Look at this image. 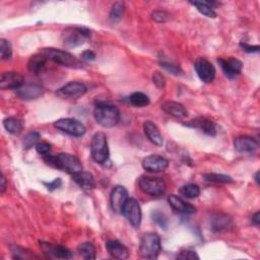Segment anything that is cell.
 Segmentation results:
<instances>
[{"label": "cell", "instance_id": "6da1fadb", "mask_svg": "<svg viewBox=\"0 0 260 260\" xmlns=\"http://www.w3.org/2000/svg\"><path fill=\"white\" fill-rule=\"evenodd\" d=\"M44 160L47 165L62 170L70 175L76 174L82 171V165L80 160L73 154L70 153H59L57 155L46 154L44 155Z\"/></svg>", "mask_w": 260, "mask_h": 260}, {"label": "cell", "instance_id": "7a4b0ae2", "mask_svg": "<svg viewBox=\"0 0 260 260\" xmlns=\"http://www.w3.org/2000/svg\"><path fill=\"white\" fill-rule=\"evenodd\" d=\"M93 115L98 124L105 128H112L120 121V111L116 106L109 103H98Z\"/></svg>", "mask_w": 260, "mask_h": 260}, {"label": "cell", "instance_id": "3957f363", "mask_svg": "<svg viewBox=\"0 0 260 260\" xmlns=\"http://www.w3.org/2000/svg\"><path fill=\"white\" fill-rule=\"evenodd\" d=\"M41 53L45 55L48 60H51L54 63H57L59 65L70 67V68L81 67V63L79 62V60L67 51L55 49V48H44Z\"/></svg>", "mask_w": 260, "mask_h": 260}, {"label": "cell", "instance_id": "277c9868", "mask_svg": "<svg viewBox=\"0 0 260 260\" xmlns=\"http://www.w3.org/2000/svg\"><path fill=\"white\" fill-rule=\"evenodd\" d=\"M90 38V30L81 26H70L63 30L62 42L67 48H75L83 45Z\"/></svg>", "mask_w": 260, "mask_h": 260}, {"label": "cell", "instance_id": "5b68a950", "mask_svg": "<svg viewBox=\"0 0 260 260\" xmlns=\"http://www.w3.org/2000/svg\"><path fill=\"white\" fill-rule=\"evenodd\" d=\"M160 238L155 233H146L142 236L139 245V254L145 259H154L160 252Z\"/></svg>", "mask_w": 260, "mask_h": 260}, {"label": "cell", "instance_id": "8992f818", "mask_svg": "<svg viewBox=\"0 0 260 260\" xmlns=\"http://www.w3.org/2000/svg\"><path fill=\"white\" fill-rule=\"evenodd\" d=\"M90 152L92 159L98 164H104L109 158V146L107 136L103 132H96L91 137Z\"/></svg>", "mask_w": 260, "mask_h": 260}, {"label": "cell", "instance_id": "52a82bcc", "mask_svg": "<svg viewBox=\"0 0 260 260\" xmlns=\"http://www.w3.org/2000/svg\"><path fill=\"white\" fill-rule=\"evenodd\" d=\"M54 127L64 133H67L75 137H80L84 135L86 132L85 126L78 120L72 118L59 119L54 122Z\"/></svg>", "mask_w": 260, "mask_h": 260}, {"label": "cell", "instance_id": "ba28073f", "mask_svg": "<svg viewBox=\"0 0 260 260\" xmlns=\"http://www.w3.org/2000/svg\"><path fill=\"white\" fill-rule=\"evenodd\" d=\"M140 189L151 196H160L166 192V182L161 178L142 176L139 179Z\"/></svg>", "mask_w": 260, "mask_h": 260}, {"label": "cell", "instance_id": "9c48e42d", "mask_svg": "<svg viewBox=\"0 0 260 260\" xmlns=\"http://www.w3.org/2000/svg\"><path fill=\"white\" fill-rule=\"evenodd\" d=\"M121 213L127 218L133 228H139L141 223L142 213L138 201L134 198H128L125 202Z\"/></svg>", "mask_w": 260, "mask_h": 260}, {"label": "cell", "instance_id": "30bf717a", "mask_svg": "<svg viewBox=\"0 0 260 260\" xmlns=\"http://www.w3.org/2000/svg\"><path fill=\"white\" fill-rule=\"evenodd\" d=\"M87 91L84 83L79 81H70L57 90V94L64 99H77Z\"/></svg>", "mask_w": 260, "mask_h": 260}, {"label": "cell", "instance_id": "8fae6325", "mask_svg": "<svg viewBox=\"0 0 260 260\" xmlns=\"http://www.w3.org/2000/svg\"><path fill=\"white\" fill-rule=\"evenodd\" d=\"M194 69L198 75V77L201 79V81L205 83L211 82L215 77V68L214 66L206 59L199 58L194 63Z\"/></svg>", "mask_w": 260, "mask_h": 260}, {"label": "cell", "instance_id": "7c38bea8", "mask_svg": "<svg viewBox=\"0 0 260 260\" xmlns=\"http://www.w3.org/2000/svg\"><path fill=\"white\" fill-rule=\"evenodd\" d=\"M128 198V191L124 186H115L110 194V203L112 210L116 213H121L122 208Z\"/></svg>", "mask_w": 260, "mask_h": 260}, {"label": "cell", "instance_id": "4fadbf2b", "mask_svg": "<svg viewBox=\"0 0 260 260\" xmlns=\"http://www.w3.org/2000/svg\"><path fill=\"white\" fill-rule=\"evenodd\" d=\"M218 64L220 65L224 75L229 78H235L242 72L243 69V63L234 57L230 58H218L217 59Z\"/></svg>", "mask_w": 260, "mask_h": 260}, {"label": "cell", "instance_id": "5bb4252c", "mask_svg": "<svg viewBox=\"0 0 260 260\" xmlns=\"http://www.w3.org/2000/svg\"><path fill=\"white\" fill-rule=\"evenodd\" d=\"M142 167L145 171L151 173H158L165 171L169 167V161L167 158L156 154H150L143 158Z\"/></svg>", "mask_w": 260, "mask_h": 260}, {"label": "cell", "instance_id": "9a60e30c", "mask_svg": "<svg viewBox=\"0 0 260 260\" xmlns=\"http://www.w3.org/2000/svg\"><path fill=\"white\" fill-rule=\"evenodd\" d=\"M258 145V141L255 138L247 135L238 136L234 140L235 149L243 154L254 153L257 150Z\"/></svg>", "mask_w": 260, "mask_h": 260}, {"label": "cell", "instance_id": "2e32d148", "mask_svg": "<svg viewBox=\"0 0 260 260\" xmlns=\"http://www.w3.org/2000/svg\"><path fill=\"white\" fill-rule=\"evenodd\" d=\"M23 85V76L14 71L3 72L0 78L1 89H17Z\"/></svg>", "mask_w": 260, "mask_h": 260}, {"label": "cell", "instance_id": "e0dca14e", "mask_svg": "<svg viewBox=\"0 0 260 260\" xmlns=\"http://www.w3.org/2000/svg\"><path fill=\"white\" fill-rule=\"evenodd\" d=\"M40 245L45 253H47L49 256H52L54 258L70 259L72 257L71 251L64 246L55 245V244L46 243V242H40Z\"/></svg>", "mask_w": 260, "mask_h": 260}, {"label": "cell", "instance_id": "ac0fdd59", "mask_svg": "<svg viewBox=\"0 0 260 260\" xmlns=\"http://www.w3.org/2000/svg\"><path fill=\"white\" fill-rule=\"evenodd\" d=\"M43 88L38 84H23L16 89L18 98L24 101H31L40 98L43 94Z\"/></svg>", "mask_w": 260, "mask_h": 260}, {"label": "cell", "instance_id": "d6986e66", "mask_svg": "<svg viewBox=\"0 0 260 260\" xmlns=\"http://www.w3.org/2000/svg\"><path fill=\"white\" fill-rule=\"evenodd\" d=\"M106 248L109 254L116 259H127L129 257L128 248L118 240H109L106 243Z\"/></svg>", "mask_w": 260, "mask_h": 260}, {"label": "cell", "instance_id": "ffe728a7", "mask_svg": "<svg viewBox=\"0 0 260 260\" xmlns=\"http://www.w3.org/2000/svg\"><path fill=\"white\" fill-rule=\"evenodd\" d=\"M186 126L192 127V128H197V129L201 130L202 132H204L205 134L210 135V136H214L216 134V127H215L214 122L207 118H203V117L196 118V119L190 121L189 123H187Z\"/></svg>", "mask_w": 260, "mask_h": 260}, {"label": "cell", "instance_id": "44dd1931", "mask_svg": "<svg viewBox=\"0 0 260 260\" xmlns=\"http://www.w3.org/2000/svg\"><path fill=\"white\" fill-rule=\"evenodd\" d=\"M168 202H169L170 206L178 212L187 213V214H191V213L196 212V207L195 206L186 202L181 197H179L175 194H171V195L168 196Z\"/></svg>", "mask_w": 260, "mask_h": 260}, {"label": "cell", "instance_id": "7402d4cb", "mask_svg": "<svg viewBox=\"0 0 260 260\" xmlns=\"http://www.w3.org/2000/svg\"><path fill=\"white\" fill-rule=\"evenodd\" d=\"M161 110L165 113H167L168 115L178 118V119H183V118L187 117V115H188L185 107L182 104H180L178 102H174V101H167V102L162 103Z\"/></svg>", "mask_w": 260, "mask_h": 260}, {"label": "cell", "instance_id": "603a6c76", "mask_svg": "<svg viewBox=\"0 0 260 260\" xmlns=\"http://www.w3.org/2000/svg\"><path fill=\"white\" fill-rule=\"evenodd\" d=\"M210 226L214 233L226 231L232 226V218L224 213H215L210 218Z\"/></svg>", "mask_w": 260, "mask_h": 260}, {"label": "cell", "instance_id": "cb8c5ba5", "mask_svg": "<svg viewBox=\"0 0 260 260\" xmlns=\"http://www.w3.org/2000/svg\"><path fill=\"white\" fill-rule=\"evenodd\" d=\"M143 130L144 133L146 135V137L148 138V140L153 143L156 146H161L164 143V138L160 134L159 129L157 128V126L151 122V121H145L143 124Z\"/></svg>", "mask_w": 260, "mask_h": 260}, {"label": "cell", "instance_id": "d4e9b609", "mask_svg": "<svg viewBox=\"0 0 260 260\" xmlns=\"http://www.w3.org/2000/svg\"><path fill=\"white\" fill-rule=\"evenodd\" d=\"M71 176H72V180L83 190H90V189L94 188V186H95L94 178L88 172L80 171Z\"/></svg>", "mask_w": 260, "mask_h": 260}, {"label": "cell", "instance_id": "484cf974", "mask_svg": "<svg viewBox=\"0 0 260 260\" xmlns=\"http://www.w3.org/2000/svg\"><path fill=\"white\" fill-rule=\"evenodd\" d=\"M47 61H48V59H47L46 56L43 55L42 53L32 55V56L29 58L28 62H27V69H28L31 73L38 75V74L42 73V72L45 70Z\"/></svg>", "mask_w": 260, "mask_h": 260}, {"label": "cell", "instance_id": "4316f807", "mask_svg": "<svg viewBox=\"0 0 260 260\" xmlns=\"http://www.w3.org/2000/svg\"><path fill=\"white\" fill-rule=\"evenodd\" d=\"M192 5L196 7V9L203 15L214 18L216 17V13L214 11L215 5H217L216 2H210V1H192L190 2Z\"/></svg>", "mask_w": 260, "mask_h": 260}, {"label": "cell", "instance_id": "83f0119b", "mask_svg": "<svg viewBox=\"0 0 260 260\" xmlns=\"http://www.w3.org/2000/svg\"><path fill=\"white\" fill-rule=\"evenodd\" d=\"M3 126L7 132L17 135L22 131V123L19 119L14 117H8L3 120Z\"/></svg>", "mask_w": 260, "mask_h": 260}, {"label": "cell", "instance_id": "f1b7e54d", "mask_svg": "<svg viewBox=\"0 0 260 260\" xmlns=\"http://www.w3.org/2000/svg\"><path fill=\"white\" fill-rule=\"evenodd\" d=\"M129 103L133 106V107H137V108H143L149 105L150 101L149 98L140 91H136L133 92L132 94H130L129 96Z\"/></svg>", "mask_w": 260, "mask_h": 260}, {"label": "cell", "instance_id": "f546056e", "mask_svg": "<svg viewBox=\"0 0 260 260\" xmlns=\"http://www.w3.org/2000/svg\"><path fill=\"white\" fill-rule=\"evenodd\" d=\"M179 192L184 197L189 198V199H193V198H196V197H198L200 195V188L196 184L188 183V184L183 185L179 189Z\"/></svg>", "mask_w": 260, "mask_h": 260}, {"label": "cell", "instance_id": "4dcf8cb0", "mask_svg": "<svg viewBox=\"0 0 260 260\" xmlns=\"http://www.w3.org/2000/svg\"><path fill=\"white\" fill-rule=\"evenodd\" d=\"M77 252L84 259H94L95 258V248L90 242H85L77 247Z\"/></svg>", "mask_w": 260, "mask_h": 260}, {"label": "cell", "instance_id": "1f68e13d", "mask_svg": "<svg viewBox=\"0 0 260 260\" xmlns=\"http://www.w3.org/2000/svg\"><path fill=\"white\" fill-rule=\"evenodd\" d=\"M203 178L205 181L207 182H212V183H232L233 179L232 177L228 176V175H223V174H215V173H208V174H204Z\"/></svg>", "mask_w": 260, "mask_h": 260}, {"label": "cell", "instance_id": "d6a6232c", "mask_svg": "<svg viewBox=\"0 0 260 260\" xmlns=\"http://www.w3.org/2000/svg\"><path fill=\"white\" fill-rule=\"evenodd\" d=\"M124 10H125V6L123 2H115L110 11V16H109L110 19L113 22L120 20L121 17L123 16Z\"/></svg>", "mask_w": 260, "mask_h": 260}, {"label": "cell", "instance_id": "836d02e7", "mask_svg": "<svg viewBox=\"0 0 260 260\" xmlns=\"http://www.w3.org/2000/svg\"><path fill=\"white\" fill-rule=\"evenodd\" d=\"M0 54L1 59L3 60H10L12 57V47L9 41L5 39L0 40Z\"/></svg>", "mask_w": 260, "mask_h": 260}, {"label": "cell", "instance_id": "e575fe53", "mask_svg": "<svg viewBox=\"0 0 260 260\" xmlns=\"http://www.w3.org/2000/svg\"><path fill=\"white\" fill-rule=\"evenodd\" d=\"M41 135L39 132H36V131H32V132H29L27 133L25 136H24V139H23V147L25 149H29L31 148L34 145H37L39 143V139H40Z\"/></svg>", "mask_w": 260, "mask_h": 260}, {"label": "cell", "instance_id": "d590c367", "mask_svg": "<svg viewBox=\"0 0 260 260\" xmlns=\"http://www.w3.org/2000/svg\"><path fill=\"white\" fill-rule=\"evenodd\" d=\"M151 218H152V220L155 222V223H157L161 229H167L168 228V220H167V218H166V216L161 213V212H159L158 210H154V211H152L151 212Z\"/></svg>", "mask_w": 260, "mask_h": 260}, {"label": "cell", "instance_id": "8d00e7d4", "mask_svg": "<svg viewBox=\"0 0 260 260\" xmlns=\"http://www.w3.org/2000/svg\"><path fill=\"white\" fill-rule=\"evenodd\" d=\"M160 66L167 70L169 73L173 74V75H180L182 73V69L180 68V66L178 65H175V64H171L169 62H160Z\"/></svg>", "mask_w": 260, "mask_h": 260}, {"label": "cell", "instance_id": "74e56055", "mask_svg": "<svg viewBox=\"0 0 260 260\" xmlns=\"http://www.w3.org/2000/svg\"><path fill=\"white\" fill-rule=\"evenodd\" d=\"M151 18L156 22H166L170 18V14L165 10H154L151 13Z\"/></svg>", "mask_w": 260, "mask_h": 260}, {"label": "cell", "instance_id": "f35d334b", "mask_svg": "<svg viewBox=\"0 0 260 260\" xmlns=\"http://www.w3.org/2000/svg\"><path fill=\"white\" fill-rule=\"evenodd\" d=\"M178 259H199V256L195 251L192 250H184L181 251L177 256Z\"/></svg>", "mask_w": 260, "mask_h": 260}, {"label": "cell", "instance_id": "ab89813d", "mask_svg": "<svg viewBox=\"0 0 260 260\" xmlns=\"http://www.w3.org/2000/svg\"><path fill=\"white\" fill-rule=\"evenodd\" d=\"M36 149L37 151L40 153V154H43V155H46V154H49L50 151H51V145L47 142H39L37 145H36Z\"/></svg>", "mask_w": 260, "mask_h": 260}, {"label": "cell", "instance_id": "60d3db41", "mask_svg": "<svg viewBox=\"0 0 260 260\" xmlns=\"http://www.w3.org/2000/svg\"><path fill=\"white\" fill-rule=\"evenodd\" d=\"M152 80H153V83L159 87V88H162L166 84V79L164 77V75L159 72H154L153 75H152Z\"/></svg>", "mask_w": 260, "mask_h": 260}, {"label": "cell", "instance_id": "b9f144b4", "mask_svg": "<svg viewBox=\"0 0 260 260\" xmlns=\"http://www.w3.org/2000/svg\"><path fill=\"white\" fill-rule=\"evenodd\" d=\"M44 185L47 187V189H48L49 191H54V190H56V189H58V188L61 187V185H62V180H61L60 178H56V179H54L52 182H49V183L44 182Z\"/></svg>", "mask_w": 260, "mask_h": 260}, {"label": "cell", "instance_id": "7bdbcfd3", "mask_svg": "<svg viewBox=\"0 0 260 260\" xmlns=\"http://www.w3.org/2000/svg\"><path fill=\"white\" fill-rule=\"evenodd\" d=\"M240 46H241L242 50L247 53H257L259 51V46H251L246 43H241Z\"/></svg>", "mask_w": 260, "mask_h": 260}, {"label": "cell", "instance_id": "ee69618b", "mask_svg": "<svg viewBox=\"0 0 260 260\" xmlns=\"http://www.w3.org/2000/svg\"><path fill=\"white\" fill-rule=\"evenodd\" d=\"M95 53L92 52L91 50H85L81 54V59L84 61H93L95 60Z\"/></svg>", "mask_w": 260, "mask_h": 260}, {"label": "cell", "instance_id": "f6af8a7d", "mask_svg": "<svg viewBox=\"0 0 260 260\" xmlns=\"http://www.w3.org/2000/svg\"><path fill=\"white\" fill-rule=\"evenodd\" d=\"M6 187H7V185H6V179H5L4 175L2 174V175H1V184H0V192H1V193H4V192H5V190H6Z\"/></svg>", "mask_w": 260, "mask_h": 260}, {"label": "cell", "instance_id": "bcb514c9", "mask_svg": "<svg viewBox=\"0 0 260 260\" xmlns=\"http://www.w3.org/2000/svg\"><path fill=\"white\" fill-rule=\"evenodd\" d=\"M251 220L252 222L255 224V225H259L260 223V219H259V211H257L256 213H254L251 217Z\"/></svg>", "mask_w": 260, "mask_h": 260}, {"label": "cell", "instance_id": "7dc6e473", "mask_svg": "<svg viewBox=\"0 0 260 260\" xmlns=\"http://www.w3.org/2000/svg\"><path fill=\"white\" fill-rule=\"evenodd\" d=\"M258 175H259V172H257V173H256V175H255V181H256V183H257V184H259V179H258Z\"/></svg>", "mask_w": 260, "mask_h": 260}]
</instances>
